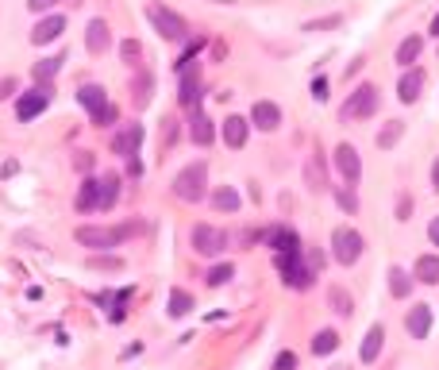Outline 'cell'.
Segmentation results:
<instances>
[{
    "instance_id": "cell-16",
    "label": "cell",
    "mask_w": 439,
    "mask_h": 370,
    "mask_svg": "<svg viewBox=\"0 0 439 370\" xmlns=\"http://www.w3.org/2000/svg\"><path fill=\"white\" fill-rule=\"evenodd\" d=\"M420 89H424V70L408 66L405 77L397 82V97L405 100V105H413V100H420Z\"/></svg>"
},
{
    "instance_id": "cell-12",
    "label": "cell",
    "mask_w": 439,
    "mask_h": 370,
    "mask_svg": "<svg viewBox=\"0 0 439 370\" xmlns=\"http://www.w3.org/2000/svg\"><path fill=\"white\" fill-rule=\"evenodd\" d=\"M250 128H255V123H250L247 116H228V120H224V143H228L232 151L247 147V135H250Z\"/></svg>"
},
{
    "instance_id": "cell-8",
    "label": "cell",
    "mask_w": 439,
    "mask_h": 370,
    "mask_svg": "<svg viewBox=\"0 0 439 370\" xmlns=\"http://www.w3.org/2000/svg\"><path fill=\"white\" fill-rule=\"evenodd\" d=\"M47 105H50V89H47V85H39V89L24 93V97L16 100V116L27 123V120H35V116H39Z\"/></svg>"
},
{
    "instance_id": "cell-31",
    "label": "cell",
    "mask_w": 439,
    "mask_h": 370,
    "mask_svg": "<svg viewBox=\"0 0 439 370\" xmlns=\"http://www.w3.org/2000/svg\"><path fill=\"white\" fill-rule=\"evenodd\" d=\"M120 201V178L112 174V178H100V208L116 205Z\"/></svg>"
},
{
    "instance_id": "cell-46",
    "label": "cell",
    "mask_w": 439,
    "mask_h": 370,
    "mask_svg": "<svg viewBox=\"0 0 439 370\" xmlns=\"http://www.w3.org/2000/svg\"><path fill=\"white\" fill-rule=\"evenodd\" d=\"M431 35H436V39H439V16L431 20Z\"/></svg>"
},
{
    "instance_id": "cell-45",
    "label": "cell",
    "mask_w": 439,
    "mask_h": 370,
    "mask_svg": "<svg viewBox=\"0 0 439 370\" xmlns=\"http://www.w3.org/2000/svg\"><path fill=\"white\" fill-rule=\"evenodd\" d=\"M12 93V82H0V97H8Z\"/></svg>"
},
{
    "instance_id": "cell-41",
    "label": "cell",
    "mask_w": 439,
    "mask_h": 370,
    "mask_svg": "<svg viewBox=\"0 0 439 370\" xmlns=\"http://www.w3.org/2000/svg\"><path fill=\"white\" fill-rule=\"evenodd\" d=\"M312 97H316V100L328 97V82H324V77H316V82H312Z\"/></svg>"
},
{
    "instance_id": "cell-19",
    "label": "cell",
    "mask_w": 439,
    "mask_h": 370,
    "mask_svg": "<svg viewBox=\"0 0 439 370\" xmlns=\"http://www.w3.org/2000/svg\"><path fill=\"white\" fill-rule=\"evenodd\" d=\"M77 100H81V108L85 112L93 116V120H97L100 112H104L108 108V97H104V89H100V85H81V93H77Z\"/></svg>"
},
{
    "instance_id": "cell-26",
    "label": "cell",
    "mask_w": 439,
    "mask_h": 370,
    "mask_svg": "<svg viewBox=\"0 0 439 370\" xmlns=\"http://www.w3.org/2000/svg\"><path fill=\"white\" fill-rule=\"evenodd\" d=\"M420 50H424V39H420V35H408V39L397 47V62L408 70V66L416 62V58H420Z\"/></svg>"
},
{
    "instance_id": "cell-10",
    "label": "cell",
    "mask_w": 439,
    "mask_h": 370,
    "mask_svg": "<svg viewBox=\"0 0 439 370\" xmlns=\"http://www.w3.org/2000/svg\"><path fill=\"white\" fill-rule=\"evenodd\" d=\"M250 123L262 128V132H278V128H282V108L273 105V100H258V105L250 108Z\"/></svg>"
},
{
    "instance_id": "cell-36",
    "label": "cell",
    "mask_w": 439,
    "mask_h": 370,
    "mask_svg": "<svg viewBox=\"0 0 439 370\" xmlns=\"http://www.w3.org/2000/svg\"><path fill=\"white\" fill-rule=\"evenodd\" d=\"M120 54H124L127 62H139V58H143V47H139V43H135V39H127L124 47H120Z\"/></svg>"
},
{
    "instance_id": "cell-3",
    "label": "cell",
    "mask_w": 439,
    "mask_h": 370,
    "mask_svg": "<svg viewBox=\"0 0 439 370\" xmlns=\"http://www.w3.org/2000/svg\"><path fill=\"white\" fill-rule=\"evenodd\" d=\"M362 247H366L362 231H355V228H335L332 231V255H335V263L355 266L358 259H362Z\"/></svg>"
},
{
    "instance_id": "cell-15",
    "label": "cell",
    "mask_w": 439,
    "mask_h": 370,
    "mask_svg": "<svg viewBox=\"0 0 439 370\" xmlns=\"http://www.w3.org/2000/svg\"><path fill=\"white\" fill-rule=\"evenodd\" d=\"M62 31H66V16H47V20H39V24H35L31 43H35V47H47V43H54Z\"/></svg>"
},
{
    "instance_id": "cell-38",
    "label": "cell",
    "mask_w": 439,
    "mask_h": 370,
    "mask_svg": "<svg viewBox=\"0 0 439 370\" xmlns=\"http://www.w3.org/2000/svg\"><path fill=\"white\" fill-rule=\"evenodd\" d=\"M335 197H340V205L347 208V213H355V208H358V201H355V193H351V190H340Z\"/></svg>"
},
{
    "instance_id": "cell-5",
    "label": "cell",
    "mask_w": 439,
    "mask_h": 370,
    "mask_svg": "<svg viewBox=\"0 0 439 370\" xmlns=\"http://www.w3.org/2000/svg\"><path fill=\"white\" fill-rule=\"evenodd\" d=\"M374 112H378V89L374 85H358L343 105V120H366Z\"/></svg>"
},
{
    "instance_id": "cell-43",
    "label": "cell",
    "mask_w": 439,
    "mask_h": 370,
    "mask_svg": "<svg viewBox=\"0 0 439 370\" xmlns=\"http://www.w3.org/2000/svg\"><path fill=\"white\" fill-rule=\"evenodd\" d=\"M428 239H431V243H436V247H439V216H436V220H431V224H428Z\"/></svg>"
},
{
    "instance_id": "cell-34",
    "label": "cell",
    "mask_w": 439,
    "mask_h": 370,
    "mask_svg": "<svg viewBox=\"0 0 439 370\" xmlns=\"http://www.w3.org/2000/svg\"><path fill=\"white\" fill-rule=\"evenodd\" d=\"M232 274H235L232 266H228V263H220V266H212V270L205 274V282H208V286H224V282L232 278Z\"/></svg>"
},
{
    "instance_id": "cell-28",
    "label": "cell",
    "mask_w": 439,
    "mask_h": 370,
    "mask_svg": "<svg viewBox=\"0 0 439 370\" xmlns=\"http://www.w3.org/2000/svg\"><path fill=\"white\" fill-rule=\"evenodd\" d=\"M58 70H62V58H42V62H35V82L39 85H47V82H54L58 77Z\"/></svg>"
},
{
    "instance_id": "cell-35",
    "label": "cell",
    "mask_w": 439,
    "mask_h": 370,
    "mask_svg": "<svg viewBox=\"0 0 439 370\" xmlns=\"http://www.w3.org/2000/svg\"><path fill=\"white\" fill-rule=\"evenodd\" d=\"M273 370H297V355H293V351H282L278 359H273Z\"/></svg>"
},
{
    "instance_id": "cell-18",
    "label": "cell",
    "mask_w": 439,
    "mask_h": 370,
    "mask_svg": "<svg viewBox=\"0 0 439 370\" xmlns=\"http://www.w3.org/2000/svg\"><path fill=\"white\" fill-rule=\"evenodd\" d=\"M266 243H270L278 255H293V251H301V236L293 228H273L270 236H266Z\"/></svg>"
},
{
    "instance_id": "cell-25",
    "label": "cell",
    "mask_w": 439,
    "mask_h": 370,
    "mask_svg": "<svg viewBox=\"0 0 439 370\" xmlns=\"http://www.w3.org/2000/svg\"><path fill=\"white\" fill-rule=\"evenodd\" d=\"M239 190H232V185H220V190H212V208H220V213H239Z\"/></svg>"
},
{
    "instance_id": "cell-44",
    "label": "cell",
    "mask_w": 439,
    "mask_h": 370,
    "mask_svg": "<svg viewBox=\"0 0 439 370\" xmlns=\"http://www.w3.org/2000/svg\"><path fill=\"white\" fill-rule=\"evenodd\" d=\"M431 190L439 193V158H436V162H431Z\"/></svg>"
},
{
    "instance_id": "cell-2",
    "label": "cell",
    "mask_w": 439,
    "mask_h": 370,
    "mask_svg": "<svg viewBox=\"0 0 439 370\" xmlns=\"http://www.w3.org/2000/svg\"><path fill=\"white\" fill-rule=\"evenodd\" d=\"M174 193L182 201H205V193H208V166L193 162V166H185V170H177Z\"/></svg>"
},
{
    "instance_id": "cell-11",
    "label": "cell",
    "mask_w": 439,
    "mask_h": 370,
    "mask_svg": "<svg viewBox=\"0 0 439 370\" xmlns=\"http://www.w3.org/2000/svg\"><path fill=\"white\" fill-rule=\"evenodd\" d=\"M139 143H143V128H139V123H127L124 132H116V139H112V155H120V158H135Z\"/></svg>"
},
{
    "instance_id": "cell-21",
    "label": "cell",
    "mask_w": 439,
    "mask_h": 370,
    "mask_svg": "<svg viewBox=\"0 0 439 370\" xmlns=\"http://www.w3.org/2000/svg\"><path fill=\"white\" fill-rule=\"evenodd\" d=\"M413 278L424 282V286H436V282H439V255H420V259H416Z\"/></svg>"
},
{
    "instance_id": "cell-33",
    "label": "cell",
    "mask_w": 439,
    "mask_h": 370,
    "mask_svg": "<svg viewBox=\"0 0 439 370\" xmlns=\"http://www.w3.org/2000/svg\"><path fill=\"white\" fill-rule=\"evenodd\" d=\"M193 309V297L185 293V289H174V293H170V316H185Z\"/></svg>"
},
{
    "instance_id": "cell-7",
    "label": "cell",
    "mask_w": 439,
    "mask_h": 370,
    "mask_svg": "<svg viewBox=\"0 0 439 370\" xmlns=\"http://www.w3.org/2000/svg\"><path fill=\"white\" fill-rule=\"evenodd\" d=\"M193 247H197L200 255H220L228 247V236L220 228H212V224H197L193 228Z\"/></svg>"
},
{
    "instance_id": "cell-6",
    "label": "cell",
    "mask_w": 439,
    "mask_h": 370,
    "mask_svg": "<svg viewBox=\"0 0 439 370\" xmlns=\"http://www.w3.org/2000/svg\"><path fill=\"white\" fill-rule=\"evenodd\" d=\"M278 266H282V274H285V286H293V289H308L312 286V266L301 263V251H293V255H278Z\"/></svg>"
},
{
    "instance_id": "cell-32",
    "label": "cell",
    "mask_w": 439,
    "mask_h": 370,
    "mask_svg": "<svg viewBox=\"0 0 439 370\" xmlns=\"http://www.w3.org/2000/svg\"><path fill=\"white\" fill-rule=\"evenodd\" d=\"M401 132H405V123H401V120H390V123H385V128L378 132V147H381V151H390L393 143L401 139Z\"/></svg>"
},
{
    "instance_id": "cell-22",
    "label": "cell",
    "mask_w": 439,
    "mask_h": 370,
    "mask_svg": "<svg viewBox=\"0 0 439 370\" xmlns=\"http://www.w3.org/2000/svg\"><path fill=\"white\" fill-rule=\"evenodd\" d=\"M305 178H308V190H312V193L328 190V178H324V155H320V151H312V155H308Z\"/></svg>"
},
{
    "instance_id": "cell-1",
    "label": "cell",
    "mask_w": 439,
    "mask_h": 370,
    "mask_svg": "<svg viewBox=\"0 0 439 370\" xmlns=\"http://www.w3.org/2000/svg\"><path fill=\"white\" fill-rule=\"evenodd\" d=\"M135 231H139V224H127V228H77L74 239L81 247H93V251H112Z\"/></svg>"
},
{
    "instance_id": "cell-13",
    "label": "cell",
    "mask_w": 439,
    "mask_h": 370,
    "mask_svg": "<svg viewBox=\"0 0 439 370\" xmlns=\"http://www.w3.org/2000/svg\"><path fill=\"white\" fill-rule=\"evenodd\" d=\"M405 328H408V336L413 339H428V332H431V305H413L408 316H405Z\"/></svg>"
},
{
    "instance_id": "cell-17",
    "label": "cell",
    "mask_w": 439,
    "mask_h": 370,
    "mask_svg": "<svg viewBox=\"0 0 439 370\" xmlns=\"http://www.w3.org/2000/svg\"><path fill=\"white\" fill-rule=\"evenodd\" d=\"M108 43H112L108 24H104V20H89V27H85V47H89V54H104Z\"/></svg>"
},
{
    "instance_id": "cell-40",
    "label": "cell",
    "mask_w": 439,
    "mask_h": 370,
    "mask_svg": "<svg viewBox=\"0 0 439 370\" xmlns=\"http://www.w3.org/2000/svg\"><path fill=\"white\" fill-rule=\"evenodd\" d=\"M54 4H58V0H27V8L31 12H50Z\"/></svg>"
},
{
    "instance_id": "cell-29",
    "label": "cell",
    "mask_w": 439,
    "mask_h": 370,
    "mask_svg": "<svg viewBox=\"0 0 439 370\" xmlns=\"http://www.w3.org/2000/svg\"><path fill=\"white\" fill-rule=\"evenodd\" d=\"M328 301H332V309L340 316H351V313H355V301H351V293L343 286H332V289H328Z\"/></svg>"
},
{
    "instance_id": "cell-9",
    "label": "cell",
    "mask_w": 439,
    "mask_h": 370,
    "mask_svg": "<svg viewBox=\"0 0 439 370\" xmlns=\"http://www.w3.org/2000/svg\"><path fill=\"white\" fill-rule=\"evenodd\" d=\"M335 166H340V174L347 178V185H355V181L362 178V158H358V151L351 147V143H340V147H335Z\"/></svg>"
},
{
    "instance_id": "cell-24",
    "label": "cell",
    "mask_w": 439,
    "mask_h": 370,
    "mask_svg": "<svg viewBox=\"0 0 439 370\" xmlns=\"http://www.w3.org/2000/svg\"><path fill=\"white\" fill-rule=\"evenodd\" d=\"M193 143L197 147H212V139H216V128H212V120L208 116H200V112H193Z\"/></svg>"
},
{
    "instance_id": "cell-42",
    "label": "cell",
    "mask_w": 439,
    "mask_h": 370,
    "mask_svg": "<svg viewBox=\"0 0 439 370\" xmlns=\"http://www.w3.org/2000/svg\"><path fill=\"white\" fill-rule=\"evenodd\" d=\"M408 213H413V201L401 197V205H397V220H408Z\"/></svg>"
},
{
    "instance_id": "cell-4",
    "label": "cell",
    "mask_w": 439,
    "mask_h": 370,
    "mask_svg": "<svg viewBox=\"0 0 439 370\" xmlns=\"http://www.w3.org/2000/svg\"><path fill=\"white\" fill-rule=\"evenodd\" d=\"M147 20L162 39H185V20L170 12L166 4H147Z\"/></svg>"
},
{
    "instance_id": "cell-27",
    "label": "cell",
    "mask_w": 439,
    "mask_h": 370,
    "mask_svg": "<svg viewBox=\"0 0 439 370\" xmlns=\"http://www.w3.org/2000/svg\"><path fill=\"white\" fill-rule=\"evenodd\" d=\"M335 347H340V332L335 328H320L312 336V355H332Z\"/></svg>"
},
{
    "instance_id": "cell-39",
    "label": "cell",
    "mask_w": 439,
    "mask_h": 370,
    "mask_svg": "<svg viewBox=\"0 0 439 370\" xmlns=\"http://www.w3.org/2000/svg\"><path fill=\"white\" fill-rule=\"evenodd\" d=\"M340 16H328V20H316V24H305V31H320V27H335Z\"/></svg>"
},
{
    "instance_id": "cell-20",
    "label": "cell",
    "mask_w": 439,
    "mask_h": 370,
    "mask_svg": "<svg viewBox=\"0 0 439 370\" xmlns=\"http://www.w3.org/2000/svg\"><path fill=\"white\" fill-rule=\"evenodd\" d=\"M381 344H385V328H381V324H370L362 347H358V359H362V362H374L381 355Z\"/></svg>"
},
{
    "instance_id": "cell-37",
    "label": "cell",
    "mask_w": 439,
    "mask_h": 370,
    "mask_svg": "<svg viewBox=\"0 0 439 370\" xmlns=\"http://www.w3.org/2000/svg\"><path fill=\"white\" fill-rule=\"evenodd\" d=\"M112 120H120V108H116V105H108V108H104V112H100L93 123H97V128H108Z\"/></svg>"
},
{
    "instance_id": "cell-30",
    "label": "cell",
    "mask_w": 439,
    "mask_h": 370,
    "mask_svg": "<svg viewBox=\"0 0 439 370\" xmlns=\"http://www.w3.org/2000/svg\"><path fill=\"white\" fill-rule=\"evenodd\" d=\"M390 293L393 297H408V293H413V278H408L401 266H393V270H390Z\"/></svg>"
},
{
    "instance_id": "cell-23",
    "label": "cell",
    "mask_w": 439,
    "mask_h": 370,
    "mask_svg": "<svg viewBox=\"0 0 439 370\" xmlns=\"http://www.w3.org/2000/svg\"><path fill=\"white\" fill-rule=\"evenodd\" d=\"M74 205H77V213H93V208H100V181H93V178L85 181L81 190H77Z\"/></svg>"
},
{
    "instance_id": "cell-14",
    "label": "cell",
    "mask_w": 439,
    "mask_h": 370,
    "mask_svg": "<svg viewBox=\"0 0 439 370\" xmlns=\"http://www.w3.org/2000/svg\"><path fill=\"white\" fill-rule=\"evenodd\" d=\"M177 74H182V105L197 108V97H200V85H197V62H182V66H174Z\"/></svg>"
}]
</instances>
